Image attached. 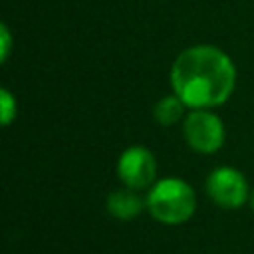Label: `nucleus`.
Returning <instances> with one entry per match:
<instances>
[{
  "instance_id": "f257e3e1",
  "label": "nucleus",
  "mask_w": 254,
  "mask_h": 254,
  "mask_svg": "<svg viewBox=\"0 0 254 254\" xmlns=\"http://www.w3.org/2000/svg\"><path fill=\"white\" fill-rule=\"evenodd\" d=\"M169 81L173 93L189 109H216L234 93L236 65L224 50L196 44L179 52L171 65Z\"/></svg>"
},
{
  "instance_id": "f03ea898",
  "label": "nucleus",
  "mask_w": 254,
  "mask_h": 254,
  "mask_svg": "<svg viewBox=\"0 0 254 254\" xmlns=\"http://www.w3.org/2000/svg\"><path fill=\"white\" fill-rule=\"evenodd\" d=\"M149 214L163 224H183L196 210L194 189L181 177H163L153 183L145 196Z\"/></svg>"
},
{
  "instance_id": "7ed1b4c3",
  "label": "nucleus",
  "mask_w": 254,
  "mask_h": 254,
  "mask_svg": "<svg viewBox=\"0 0 254 254\" xmlns=\"http://www.w3.org/2000/svg\"><path fill=\"white\" fill-rule=\"evenodd\" d=\"M183 137L192 151L212 155L224 145L226 129L212 109H189L183 119Z\"/></svg>"
},
{
  "instance_id": "20e7f679",
  "label": "nucleus",
  "mask_w": 254,
  "mask_h": 254,
  "mask_svg": "<svg viewBox=\"0 0 254 254\" xmlns=\"http://www.w3.org/2000/svg\"><path fill=\"white\" fill-rule=\"evenodd\" d=\"M117 177L127 189L149 190L157 181L155 155L143 145L127 147L117 159Z\"/></svg>"
},
{
  "instance_id": "39448f33",
  "label": "nucleus",
  "mask_w": 254,
  "mask_h": 254,
  "mask_svg": "<svg viewBox=\"0 0 254 254\" xmlns=\"http://www.w3.org/2000/svg\"><path fill=\"white\" fill-rule=\"evenodd\" d=\"M206 192L210 200L222 208H238L250 198L246 177L228 165L216 167L206 177Z\"/></svg>"
},
{
  "instance_id": "423d86ee",
  "label": "nucleus",
  "mask_w": 254,
  "mask_h": 254,
  "mask_svg": "<svg viewBox=\"0 0 254 254\" xmlns=\"http://www.w3.org/2000/svg\"><path fill=\"white\" fill-rule=\"evenodd\" d=\"M105 208L117 220H133L143 212V208H147V202L139 194V190H133V189L125 187V189L113 190L107 196Z\"/></svg>"
},
{
  "instance_id": "0eeeda50",
  "label": "nucleus",
  "mask_w": 254,
  "mask_h": 254,
  "mask_svg": "<svg viewBox=\"0 0 254 254\" xmlns=\"http://www.w3.org/2000/svg\"><path fill=\"white\" fill-rule=\"evenodd\" d=\"M189 107L181 101V97L179 95H175V93H171V95H165V97H161L157 103H155V107H153V117H155V121L159 123V125H165V127H171V125H175V123H179L181 119H185V111H187Z\"/></svg>"
},
{
  "instance_id": "6e6552de",
  "label": "nucleus",
  "mask_w": 254,
  "mask_h": 254,
  "mask_svg": "<svg viewBox=\"0 0 254 254\" xmlns=\"http://www.w3.org/2000/svg\"><path fill=\"white\" fill-rule=\"evenodd\" d=\"M18 115V101L8 87L0 89V123L8 127Z\"/></svg>"
},
{
  "instance_id": "1a4fd4ad",
  "label": "nucleus",
  "mask_w": 254,
  "mask_h": 254,
  "mask_svg": "<svg viewBox=\"0 0 254 254\" xmlns=\"http://www.w3.org/2000/svg\"><path fill=\"white\" fill-rule=\"evenodd\" d=\"M12 32L8 28V24H0V62L4 64L8 58H10V52H12Z\"/></svg>"
},
{
  "instance_id": "9d476101",
  "label": "nucleus",
  "mask_w": 254,
  "mask_h": 254,
  "mask_svg": "<svg viewBox=\"0 0 254 254\" xmlns=\"http://www.w3.org/2000/svg\"><path fill=\"white\" fill-rule=\"evenodd\" d=\"M248 202H250V206L254 208V190H250V198H248Z\"/></svg>"
}]
</instances>
